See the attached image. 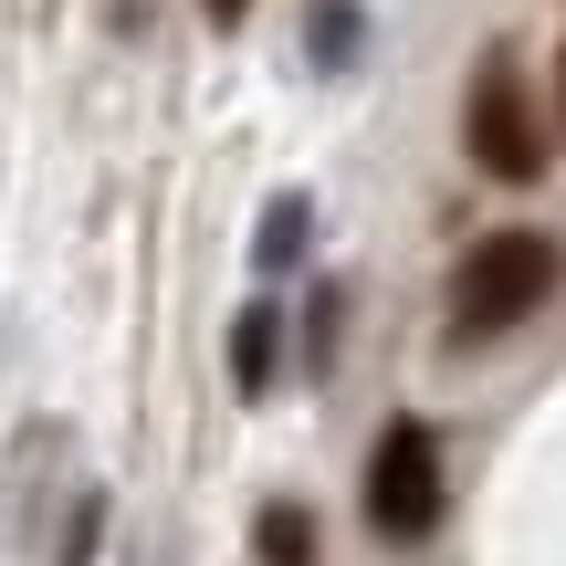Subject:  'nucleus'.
Listing matches in <instances>:
<instances>
[{
	"label": "nucleus",
	"instance_id": "obj_2",
	"mask_svg": "<svg viewBox=\"0 0 566 566\" xmlns=\"http://www.w3.org/2000/svg\"><path fill=\"white\" fill-rule=\"evenodd\" d=\"M462 147H472V168L504 179V189L546 179V126H535V95H525V74H514V53L472 63V84H462Z\"/></svg>",
	"mask_w": 566,
	"mask_h": 566
},
{
	"label": "nucleus",
	"instance_id": "obj_7",
	"mask_svg": "<svg viewBox=\"0 0 566 566\" xmlns=\"http://www.w3.org/2000/svg\"><path fill=\"white\" fill-rule=\"evenodd\" d=\"M252 252H263V263H294V252H304V200H273V210H263V242H252Z\"/></svg>",
	"mask_w": 566,
	"mask_h": 566
},
{
	"label": "nucleus",
	"instance_id": "obj_3",
	"mask_svg": "<svg viewBox=\"0 0 566 566\" xmlns=\"http://www.w3.org/2000/svg\"><path fill=\"white\" fill-rule=\"evenodd\" d=\"M430 525H441V441H430V420H388L367 451V535L420 546Z\"/></svg>",
	"mask_w": 566,
	"mask_h": 566
},
{
	"label": "nucleus",
	"instance_id": "obj_1",
	"mask_svg": "<svg viewBox=\"0 0 566 566\" xmlns=\"http://www.w3.org/2000/svg\"><path fill=\"white\" fill-rule=\"evenodd\" d=\"M556 283H566L556 231H483V242L451 263V346H472V336H514L525 315H546Z\"/></svg>",
	"mask_w": 566,
	"mask_h": 566
},
{
	"label": "nucleus",
	"instance_id": "obj_6",
	"mask_svg": "<svg viewBox=\"0 0 566 566\" xmlns=\"http://www.w3.org/2000/svg\"><path fill=\"white\" fill-rule=\"evenodd\" d=\"M304 42H315L325 63H346L357 53V11H346V0H315V11H304Z\"/></svg>",
	"mask_w": 566,
	"mask_h": 566
},
{
	"label": "nucleus",
	"instance_id": "obj_8",
	"mask_svg": "<svg viewBox=\"0 0 566 566\" xmlns=\"http://www.w3.org/2000/svg\"><path fill=\"white\" fill-rule=\"evenodd\" d=\"M200 11H210V21L231 32V21H252V0H200Z\"/></svg>",
	"mask_w": 566,
	"mask_h": 566
},
{
	"label": "nucleus",
	"instance_id": "obj_5",
	"mask_svg": "<svg viewBox=\"0 0 566 566\" xmlns=\"http://www.w3.org/2000/svg\"><path fill=\"white\" fill-rule=\"evenodd\" d=\"M273 336H283V315H273V304H242V315H231V378H242L252 399L273 388Z\"/></svg>",
	"mask_w": 566,
	"mask_h": 566
},
{
	"label": "nucleus",
	"instance_id": "obj_9",
	"mask_svg": "<svg viewBox=\"0 0 566 566\" xmlns=\"http://www.w3.org/2000/svg\"><path fill=\"white\" fill-rule=\"evenodd\" d=\"M556 95H566V53H556Z\"/></svg>",
	"mask_w": 566,
	"mask_h": 566
},
{
	"label": "nucleus",
	"instance_id": "obj_4",
	"mask_svg": "<svg viewBox=\"0 0 566 566\" xmlns=\"http://www.w3.org/2000/svg\"><path fill=\"white\" fill-rule=\"evenodd\" d=\"M252 566H325V535L304 504H263L252 514Z\"/></svg>",
	"mask_w": 566,
	"mask_h": 566
}]
</instances>
